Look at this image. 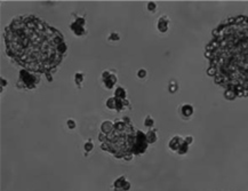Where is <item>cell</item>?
<instances>
[{
  "label": "cell",
  "mask_w": 248,
  "mask_h": 191,
  "mask_svg": "<svg viewBox=\"0 0 248 191\" xmlns=\"http://www.w3.org/2000/svg\"><path fill=\"white\" fill-rule=\"evenodd\" d=\"M92 148H93V145L90 144V143H87V144L85 145V149H86V151H89L90 149H92Z\"/></svg>",
  "instance_id": "277c9868"
},
{
  "label": "cell",
  "mask_w": 248,
  "mask_h": 191,
  "mask_svg": "<svg viewBox=\"0 0 248 191\" xmlns=\"http://www.w3.org/2000/svg\"><path fill=\"white\" fill-rule=\"evenodd\" d=\"M206 57L216 84L234 96H248V17H232L218 25Z\"/></svg>",
  "instance_id": "6da1fadb"
},
{
  "label": "cell",
  "mask_w": 248,
  "mask_h": 191,
  "mask_svg": "<svg viewBox=\"0 0 248 191\" xmlns=\"http://www.w3.org/2000/svg\"><path fill=\"white\" fill-rule=\"evenodd\" d=\"M102 148L117 158L128 159L130 155L143 153L148 148L146 136L137 132L130 122L118 120L112 124L110 129L100 135Z\"/></svg>",
  "instance_id": "3957f363"
},
{
  "label": "cell",
  "mask_w": 248,
  "mask_h": 191,
  "mask_svg": "<svg viewBox=\"0 0 248 191\" xmlns=\"http://www.w3.org/2000/svg\"><path fill=\"white\" fill-rule=\"evenodd\" d=\"M5 44L8 56L34 73L50 72L66 52L62 34L34 16L13 20L5 30Z\"/></svg>",
  "instance_id": "7a4b0ae2"
}]
</instances>
